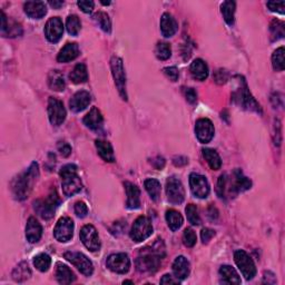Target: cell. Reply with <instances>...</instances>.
I'll return each instance as SVG.
<instances>
[{"mask_svg":"<svg viewBox=\"0 0 285 285\" xmlns=\"http://www.w3.org/2000/svg\"><path fill=\"white\" fill-rule=\"evenodd\" d=\"M75 224L71 218L69 217H62L57 222L54 230L55 239L62 243L71 241L72 235H74Z\"/></svg>","mask_w":285,"mask_h":285,"instance_id":"10","label":"cell"},{"mask_svg":"<svg viewBox=\"0 0 285 285\" xmlns=\"http://www.w3.org/2000/svg\"><path fill=\"white\" fill-rule=\"evenodd\" d=\"M272 64H273V67L276 71H284V47H280L279 49L274 51L273 56H272Z\"/></svg>","mask_w":285,"mask_h":285,"instance_id":"41","label":"cell"},{"mask_svg":"<svg viewBox=\"0 0 285 285\" xmlns=\"http://www.w3.org/2000/svg\"><path fill=\"white\" fill-rule=\"evenodd\" d=\"M174 164L176 166H184V165H186V164L188 163V159L186 157H183V156H178V157H175L174 158Z\"/></svg>","mask_w":285,"mask_h":285,"instance_id":"58","label":"cell"},{"mask_svg":"<svg viewBox=\"0 0 285 285\" xmlns=\"http://www.w3.org/2000/svg\"><path fill=\"white\" fill-rule=\"evenodd\" d=\"M164 74L167 76V78H170L172 81H176L178 79V69L176 67H166L164 68Z\"/></svg>","mask_w":285,"mask_h":285,"instance_id":"49","label":"cell"},{"mask_svg":"<svg viewBox=\"0 0 285 285\" xmlns=\"http://www.w3.org/2000/svg\"><path fill=\"white\" fill-rule=\"evenodd\" d=\"M64 34V24L59 17H53L46 23L45 36L50 42H58Z\"/></svg>","mask_w":285,"mask_h":285,"instance_id":"15","label":"cell"},{"mask_svg":"<svg viewBox=\"0 0 285 285\" xmlns=\"http://www.w3.org/2000/svg\"><path fill=\"white\" fill-rule=\"evenodd\" d=\"M195 133L198 141L203 144H207L214 137V125L209 118L198 119L195 125Z\"/></svg>","mask_w":285,"mask_h":285,"instance_id":"16","label":"cell"},{"mask_svg":"<svg viewBox=\"0 0 285 285\" xmlns=\"http://www.w3.org/2000/svg\"><path fill=\"white\" fill-rule=\"evenodd\" d=\"M226 184H227V176L225 174L221 175V177H219V179H218V184H217V193H218V196L221 198L224 196V193H225Z\"/></svg>","mask_w":285,"mask_h":285,"instance_id":"51","label":"cell"},{"mask_svg":"<svg viewBox=\"0 0 285 285\" xmlns=\"http://www.w3.org/2000/svg\"><path fill=\"white\" fill-rule=\"evenodd\" d=\"M153 234V225L149 219L146 216H140L133 224L131 230V239L134 242L145 241Z\"/></svg>","mask_w":285,"mask_h":285,"instance_id":"5","label":"cell"},{"mask_svg":"<svg viewBox=\"0 0 285 285\" xmlns=\"http://www.w3.org/2000/svg\"><path fill=\"white\" fill-rule=\"evenodd\" d=\"M57 147H58V150L60 152V154H62L64 157H68L69 155L71 154V147L69 146L68 142H59Z\"/></svg>","mask_w":285,"mask_h":285,"instance_id":"53","label":"cell"},{"mask_svg":"<svg viewBox=\"0 0 285 285\" xmlns=\"http://www.w3.org/2000/svg\"><path fill=\"white\" fill-rule=\"evenodd\" d=\"M48 84L49 87L53 90H56V92H63L65 87H66L64 76L60 74L58 71H54L50 72L48 77Z\"/></svg>","mask_w":285,"mask_h":285,"instance_id":"38","label":"cell"},{"mask_svg":"<svg viewBox=\"0 0 285 285\" xmlns=\"http://www.w3.org/2000/svg\"><path fill=\"white\" fill-rule=\"evenodd\" d=\"M125 188H126L127 202L126 205L129 210H136L141 206V192L136 185L133 183H125Z\"/></svg>","mask_w":285,"mask_h":285,"instance_id":"24","label":"cell"},{"mask_svg":"<svg viewBox=\"0 0 285 285\" xmlns=\"http://www.w3.org/2000/svg\"><path fill=\"white\" fill-rule=\"evenodd\" d=\"M219 275H221L222 282L225 284H241V278L237 274L235 269L230 265H223L219 269Z\"/></svg>","mask_w":285,"mask_h":285,"instance_id":"30","label":"cell"},{"mask_svg":"<svg viewBox=\"0 0 285 285\" xmlns=\"http://www.w3.org/2000/svg\"><path fill=\"white\" fill-rule=\"evenodd\" d=\"M189 271H191V264L186 257L178 256L173 263V273H174L175 278L179 281L185 280L189 275Z\"/></svg>","mask_w":285,"mask_h":285,"instance_id":"22","label":"cell"},{"mask_svg":"<svg viewBox=\"0 0 285 285\" xmlns=\"http://www.w3.org/2000/svg\"><path fill=\"white\" fill-rule=\"evenodd\" d=\"M94 19L96 21L97 25L101 27L105 33H110L111 32V24H110V19L107 14L103 11L97 12L96 15L94 16Z\"/></svg>","mask_w":285,"mask_h":285,"instance_id":"42","label":"cell"},{"mask_svg":"<svg viewBox=\"0 0 285 285\" xmlns=\"http://www.w3.org/2000/svg\"><path fill=\"white\" fill-rule=\"evenodd\" d=\"M252 183L248 177L242 174L241 171H235L234 173V183L232 185V189L235 193H241L251 188Z\"/></svg>","mask_w":285,"mask_h":285,"instance_id":"31","label":"cell"},{"mask_svg":"<svg viewBox=\"0 0 285 285\" xmlns=\"http://www.w3.org/2000/svg\"><path fill=\"white\" fill-rule=\"evenodd\" d=\"M63 192L66 196H74L83 188V183L77 173L63 177Z\"/></svg>","mask_w":285,"mask_h":285,"instance_id":"17","label":"cell"},{"mask_svg":"<svg viewBox=\"0 0 285 285\" xmlns=\"http://www.w3.org/2000/svg\"><path fill=\"white\" fill-rule=\"evenodd\" d=\"M161 30L164 37H173L178 30V24L176 19L168 12H165L161 18Z\"/></svg>","mask_w":285,"mask_h":285,"instance_id":"21","label":"cell"},{"mask_svg":"<svg viewBox=\"0 0 285 285\" xmlns=\"http://www.w3.org/2000/svg\"><path fill=\"white\" fill-rule=\"evenodd\" d=\"M80 240L83 244L87 248L90 252H97L101 249V240H99L98 233L93 225H85L80 231Z\"/></svg>","mask_w":285,"mask_h":285,"instance_id":"12","label":"cell"},{"mask_svg":"<svg viewBox=\"0 0 285 285\" xmlns=\"http://www.w3.org/2000/svg\"><path fill=\"white\" fill-rule=\"evenodd\" d=\"M49 5L54 8V9H59L60 7H63L64 1L62 0H54V1H49Z\"/></svg>","mask_w":285,"mask_h":285,"instance_id":"59","label":"cell"},{"mask_svg":"<svg viewBox=\"0 0 285 285\" xmlns=\"http://www.w3.org/2000/svg\"><path fill=\"white\" fill-rule=\"evenodd\" d=\"M79 56V47L75 42H68L63 47L57 56L59 63H69Z\"/></svg>","mask_w":285,"mask_h":285,"instance_id":"26","label":"cell"},{"mask_svg":"<svg viewBox=\"0 0 285 285\" xmlns=\"http://www.w3.org/2000/svg\"><path fill=\"white\" fill-rule=\"evenodd\" d=\"M96 144V148L98 150L99 156H101L104 161L108 162V163H114L115 162V155H114V149L111 147L110 142L102 140H97L95 142Z\"/></svg>","mask_w":285,"mask_h":285,"instance_id":"28","label":"cell"},{"mask_svg":"<svg viewBox=\"0 0 285 285\" xmlns=\"http://www.w3.org/2000/svg\"><path fill=\"white\" fill-rule=\"evenodd\" d=\"M32 276V271H30V267L28 265L27 262H21L18 266L15 267V270L12 271V279H14L16 282H25L30 279Z\"/></svg>","mask_w":285,"mask_h":285,"instance_id":"33","label":"cell"},{"mask_svg":"<svg viewBox=\"0 0 285 285\" xmlns=\"http://www.w3.org/2000/svg\"><path fill=\"white\" fill-rule=\"evenodd\" d=\"M217 74L215 75V79H216V81L218 84H224L225 81L227 80V71H223V69H219V71H216Z\"/></svg>","mask_w":285,"mask_h":285,"instance_id":"57","label":"cell"},{"mask_svg":"<svg viewBox=\"0 0 285 285\" xmlns=\"http://www.w3.org/2000/svg\"><path fill=\"white\" fill-rule=\"evenodd\" d=\"M271 35H272V40H279L281 38L284 37V23L281 20L274 19L271 24Z\"/></svg>","mask_w":285,"mask_h":285,"instance_id":"44","label":"cell"},{"mask_svg":"<svg viewBox=\"0 0 285 285\" xmlns=\"http://www.w3.org/2000/svg\"><path fill=\"white\" fill-rule=\"evenodd\" d=\"M90 102H92V96L86 90H80L77 92L74 96L71 97V102H69V107L74 113H79V111L84 110L87 107Z\"/></svg>","mask_w":285,"mask_h":285,"instance_id":"18","label":"cell"},{"mask_svg":"<svg viewBox=\"0 0 285 285\" xmlns=\"http://www.w3.org/2000/svg\"><path fill=\"white\" fill-rule=\"evenodd\" d=\"M155 54L159 60H167L172 56L171 45L165 41L158 42L156 49H155Z\"/></svg>","mask_w":285,"mask_h":285,"instance_id":"43","label":"cell"},{"mask_svg":"<svg viewBox=\"0 0 285 285\" xmlns=\"http://www.w3.org/2000/svg\"><path fill=\"white\" fill-rule=\"evenodd\" d=\"M158 242L154 244L150 249H144L141 255L137 257L136 266L137 270L142 273H154L156 272L161 264V260L165 256V246L161 249L162 240H157Z\"/></svg>","mask_w":285,"mask_h":285,"instance_id":"2","label":"cell"},{"mask_svg":"<svg viewBox=\"0 0 285 285\" xmlns=\"http://www.w3.org/2000/svg\"><path fill=\"white\" fill-rule=\"evenodd\" d=\"M185 97L189 104H195L197 102V93L194 88H187L185 90Z\"/></svg>","mask_w":285,"mask_h":285,"instance_id":"55","label":"cell"},{"mask_svg":"<svg viewBox=\"0 0 285 285\" xmlns=\"http://www.w3.org/2000/svg\"><path fill=\"white\" fill-rule=\"evenodd\" d=\"M34 265L38 271L47 272L51 265V258L48 254H38V255L34 257Z\"/></svg>","mask_w":285,"mask_h":285,"instance_id":"39","label":"cell"},{"mask_svg":"<svg viewBox=\"0 0 285 285\" xmlns=\"http://www.w3.org/2000/svg\"><path fill=\"white\" fill-rule=\"evenodd\" d=\"M56 279L60 284H71L76 280V276L67 265L57 263L56 265Z\"/></svg>","mask_w":285,"mask_h":285,"instance_id":"27","label":"cell"},{"mask_svg":"<svg viewBox=\"0 0 285 285\" xmlns=\"http://www.w3.org/2000/svg\"><path fill=\"white\" fill-rule=\"evenodd\" d=\"M59 197L56 191L51 192L46 198H41V200H37L34 203V209L36 213L39 215L41 218L50 219L54 217L56 209L59 205Z\"/></svg>","mask_w":285,"mask_h":285,"instance_id":"3","label":"cell"},{"mask_svg":"<svg viewBox=\"0 0 285 285\" xmlns=\"http://www.w3.org/2000/svg\"><path fill=\"white\" fill-rule=\"evenodd\" d=\"M26 15L33 19H41L47 14V6L42 1H27L24 5Z\"/></svg>","mask_w":285,"mask_h":285,"instance_id":"19","label":"cell"},{"mask_svg":"<svg viewBox=\"0 0 285 285\" xmlns=\"http://www.w3.org/2000/svg\"><path fill=\"white\" fill-rule=\"evenodd\" d=\"M111 72H113L116 87L118 89V93L124 101H127V93H126V74H125V69L123 65V60L119 57L114 56L110 60Z\"/></svg>","mask_w":285,"mask_h":285,"instance_id":"4","label":"cell"},{"mask_svg":"<svg viewBox=\"0 0 285 285\" xmlns=\"http://www.w3.org/2000/svg\"><path fill=\"white\" fill-rule=\"evenodd\" d=\"M203 156H204L205 161L209 164L212 170L217 171L222 166V159L219 157V155L215 152L214 149L211 148H204L202 150Z\"/></svg>","mask_w":285,"mask_h":285,"instance_id":"34","label":"cell"},{"mask_svg":"<svg viewBox=\"0 0 285 285\" xmlns=\"http://www.w3.org/2000/svg\"><path fill=\"white\" fill-rule=\"evenodd\" d=\"M104 123V117L101 113V110L96 107H93L92 109L89 110V113L84 117V124L88 128L93 129V131H99L103 127Z\"/></svg>","mask_w":285,"mask_h":285,"instance_id":"25","label":"cell"},{"mask_svg":"<svg viewBox=\"0 0 285 285\" xmlns=\"http://www.w3.org/2000/svg\"><path fill=\"white\" fill-rule=\"evenodd\" d=\"M65 258L68 262H71L72 265H75L77 269L80 271L85 276H90L94 272V265L89 258L79 252H66L65 253Z\"/></svg>","mask_w":285,"mask_h":285,"instance_id":"8","label":"cell"},{"mask_svg":"<svg viewBox=\"0 0 285 285\" xmlns=\"http://www.w3.org/2000/svg\"><path fill=\"white\" fill-rule=\"evenodd\" d=\"M191 74L197 80H205L209 77V67L202 59H195L191 65Z\"/></svg>","mask_w":285,"mask_h":285,"instance_id":"29","label":"cell"},{"mask_svg":"<svg viewBox=\"0 0 285 285\" xmlns=\"http://www.w3.org/2000/svg\"><path fill=\"white\" fill-rule=\"evenodd\" d=\"M77 5L85 14H90L94 9V2L89 1V0H80V1L77 2Z\"/></svg>","mask_w":285,"mask_h":285,"instance_id":"52","label":"cell"},{"mask_svg":"<svg viewBox=\"0 0 285 285\" xmlns=\"http://www.w3.org/2000/svg\"><path fill=\"white\" fill-rule=\"evenodd\" d=\"M234 101L239 103L243 108L254 110L256 111V113H262L260 105H258V103L253 98L251 93L249 92V88L248 86H246L245 81H243V86L241 85V88L235 92Z\"/></svg>","mask_w":285,"mask_h":285,"instance_id":"9","label":"cell"},{"mask_svg":"<svg viewBox=\"0 0 285 285\" xmlns=\"http://www.w3.org/2000/svg\"><path fill=\"white\" fill-rule=\"evenodd\" d=\"M75 213L78 217H85L88 214V207L84 202H77L75 204Z\"/></svg>","mask_w":285,"mask_h":285,"instance_id":"47","label":"cell"},{"mask_svg":"<svg viewBox=\"0 0 285 285\" xmlns=\"http://www.w3.org/2000/svg\"><path fill=\"white\" fill-rule=\"evenodd\" d=\"M167 200L172 204H182L185 200V189L182 182L176 177H171L166 182Z\"/></svg>","mask_w":285,"mask_h":285,"instance_id":"7","label":"cell"},{"mask_svg":"<svg viewBox=\"0 0 285 285\" xmlns=\"http://www.w3.org/2000/svg\"><path fill=\"white\" fill-rule=\"evenodd\" d=\"M235 8L236 3L232 0H228V1H224L221 6V11L223 15L224 20L226 21V24L228 26H232L234 24V15H235Z\"/></svg>","mask_w":285,"mask_h":285,"instance_id":"35","label":"cell"},{"mask_svg":"<svg viewBox=\"0 0 285 285\" xmlns=\"http://www.w3.org/2000/svg\"><path fill=\"white\" fill-rule=\"evenodd\" d=\"M267 7L271 11L279 12V14H284L285 9V2L284 1H269L267 2Z\"/></svg>","mask_w":285,"mask_h":285,"instance_id":"48","label":"cell"},{"mask_svg":"<svg viewBox=\"0 0 285 285\" xmlns=\"http://www.w3.org/2000/svg\"><path fill=\"white\" fill-rule=\"evenodd\" d=\"M75 173H77V166L74 165V164H67V165H65L62 170H60L59 175L63 178L65 176L75 174Z\"/></svg>","mask_w":285,"mask_h":285,"instance_id":"50","label":"cell"},{"mask_svg":"<svg viewBox=\"0 0 285 285\" xmlns=\"http://www.w3.org/2000/svg\"><path fill=\"white\" fill-rule=\"evenodd\" d=\"M186 216H187V219H188V222L192 224V225H200L201 224V217H200V214H198V210H197V207L196 205H194V204H189L187 205L186 207Z\"/></svg>","mask_w":285,"mask_h":285,"instance_id":"45","label":"cell"},{"mask_svg":"<svg viewBox=\"0 0 285 285\" xmlns=\"http://www.w3.org/2000/svg\"><path fill=\"white\" fill-rule=\"evenodd\" d=\"M234 260L241 273L246 280H252L256 275L255 264H254L252 258L249 256V254L243 249H239L234 253Z\"/></svg>","mask_w":285,"mask_h":285,"instance_id":"6","label":"cell"},{"mask_svg":"<svg viewBox=\"0 0 285 285\" xmlns=\"http://www.w3.org/2000/svg\"><path fill=\"white\" fill-rule=\"evenodd\" d=\"M106 265L110 271L115 272L118 274L127 273L131 269V260L127 254L125 253H117L111 254L106 261Z\"/></svg>","mask_w":285,"mask_h":285,"instance_id":"13","label":"cell"},{"mask_svg":"<svg viewBox=\"0 0 285 285\" xmlns=\"http://www.w3.org/2000/svg\"><path fill=\"white\" fill-rule=\"evenodd\" d=\"M144 185L150 198H152L154 202H157L159 200V197H161V192H162L161 183L155 178H148L145 180Z\"/></svg>","mask_w":285,"mask_h":285,"instance_id":"37","label":"cell"},{"mask_svg":"<svg viewBox=\"0 0 285 285\" xmlns=\"http://www.w3.org/2000/svg\"><path fill=\"white\" fill-rule=\"evenodd\" d=\"M189 186L193 195L198 198H206L210 194V184L203 175L192 173L189 175Z\"/></svg>","mask_w":285,"mask_h":285,"instance_id":"14","label":"cell"},{"mask_svg":"<svg viewBox=\"0 0 285 285\" xmlns=\"http://www.w3.org/2000/svg\"><path fill=\"white\" fill-rule=\"evenodd\" d=\"M213 236H215V232L213 230H211V228H203L202 230L201 237H202V241L204 244L209 243Z\"/></svg>","mask_w":285,"mask_h":285,"instance_id":"54","label":"cell"},{"mask_svg":"<svg viewBox=\"0 0 285 285\" xmlns=\"http://www.w3.org/2000/svg\"><path fill=\"white\" fill-rule=\"evenodd\" d=\"M23 34V28L15 21H8L5 12L1 11V35L3 37H17Z\"/></svg>","mask_w":285,"mask_h":285,"instance_id":"23","label":"cell"},{"mask_svg":"<svg viewBox=\"0 0 285 285\" xmlns=\"http://www.w3.org/2000/svg\"><path fill=\"white\" fill-rule=\"evenodd\" d=\"M42 235V227L40 223L35 217H29L26 226V237L29 243H37L39 242Z\"/></svg>","mask_w":285,"mask_h":285,"instance_id":"20","label":"cell"},{"mask_svg":"<svg viewBox=\"0 0 285 285\" xmlns=\"http://www.w3.org/2000/svg\"><path fill=\"white\" fill-rule=\"evenodd\" d=\"M180 281L178 279H176L175 276H172L170 274H165L161 279L162 284H179Z\"/></svg>","mask_w":285,"mask_h":285,"instance_id":"56","label":"cell"},{"mask_svg":"<svg viewBox=\"0 0 285 285\" xmlns=\"http://www.w3.org/2000/svg\"><path fill=\"white\" fill-rule=\"evenodd\" d=\"M38 176H39V166L36 162H34L27 171L16 177L11 185V191L16 200L24 201L30 195Z\"/></svg>","mask_w":285,"mask_h":285,"instance_id":"1","label":"cell"},{"mask_svg":"<svg viewBox=\"0 0 285 285\" xmlns=\"http://www.w3.org/2000/svg\"><path fill=\"white\" fill-rule=\"evenodd\" d=\"M66 28L69 35L71 36H77L79 34L80 28H81V24L78 17L76 15H71L68 16L67 21H66Z\"/></svg>","mask_w":285,"mask_h":285,"instance_id":"40","label":"cell"},{"mask_svg":"<svg viewBox=\"0 0 285 285\" xmlns=\"http://www.w3.org/2000/svg\"><path fill=\"white\" fill-rule=\"evenodd\" d=\"M128 283H129V284H133L132 281H124V284H128Z\"/></svg>","mask_w":285,"mask_h":285,"instance_id":"60","label":"cell"},{"mask_svg":"<svg viewBox=\"0 0 285 285\" xmlns=\"http://www.w3.org/2000/svg\"><path fill=\"white\" fill-rule=\"evenodd\" d=\"M196 241H197V237H196L195 232H194L192 228H186L183 234L184 245L187 246V248H193V246L196 244Z\"/></svg>","mask_w":285,"mask_h":285,"instance_id":"46","label":"cell"},{"mask_svg":"<svg viewBox=\"0 0 285 285\" xmlns=\"http://www.w3.org/2000/svg\"><path fill=\"white\" fill-rule=\"evenodd\" d=\"M47 111H48L50 123L54 126H60L65 122V119H66V109H65L64 104L57 98H49Z\"/></svg>","mask_w":285,"mask_h":285,"instance_id":"11","label":"cell"},{"mask_svg":"<svg viewBox=\"0 0 285 285\" xmlns=\"http://www.w3.org/2000/svg\"><path fill=\"white\" fill-rule=\"evenodd\" d=\"M166 221L173 232H175L183 225V216L179 212L175 210H168L166 212Z\"/></svg>","mask_w":285,"mask_h":285,"instance_id":"36","label":"cell"},{"mask_svg":"<svg viewBox=\"0 0 285 285\" xmlns=\"http://www.w3.org/2000/svg\"><path fill=\"white\" fill-rule=\"evenodd\" d=\"M69 78L74 84H83L88 80V71L87 67L84 64L76 65L75 68L72 69V71L69 75Z\"/></svg>","mask_w":285,"mask_h":285,"instance_id":"32","label":"cell"}]
</instances>
